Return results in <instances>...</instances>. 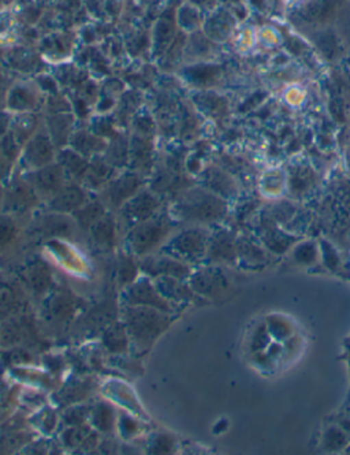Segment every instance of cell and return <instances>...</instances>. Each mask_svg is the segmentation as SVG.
<instances>
[{"label": "cell", "mask_w": 350, "mask_h": 455, "mask_svg": "<svg viewBox=\"0 0 350 455\" xmlns=\"http://www.w3.org/2000/svg\"><path fill=\"white\" fill-rule=\"evenodd\" d=\"M122 316L130 342L141 354L151 350L155 341L171 326L174 320L170 313L149 307L126 305L122 311Z\"/></svg>", "instance_id": "obj_1"}, {"label": "cell", "mask_w": 350, "mask_h": 455, "mask_svg": "<svg viewBox=\"0 0 350 455\" xmlns=\"http://www.w3.org/2000/svg\"><path fill=\"white\" fill-rule=\"evenodd\" d=\"M171 230L173 219L167 213H156L136 224L130 230L126 242L134 255L144 256L158 249L168 238Z\"/></svg>", "instance_id": "obj_2"}, {"label": "cell", "mask_w": 350, "mask_h": 455, "mask_svg": "<svg viewBox=\"0 0 350 455\" xmlns=\"http://www.w3.org/2000/svg\"><path fill=\"white\" fill-rule=\"evenodd\" d=\"M174 212L186 222H212L225 213V204L203 190H190L178 198Z\"/></svg>", "instance_id": "obj_3"}, {"label": "cell", "mask_w": 350, "mask_h": 455, "mask_svg": "<svg viewBox=\"0 0 350 455\" xmlns=\"http://www.w3.org/2000/svg\"><path fill=\"white\" fill-rule=\"evenodd\" d=\"M122 300L130 307H149L166 313L174 312V304L160 296L149 278H141L125 287Z\"/></svg>", "instance_id": "obj_4"}, {"label": "cell", "mask_w": 350, "mask_h": 455, "mask_svg": "<svg viewBox=\"0 0 350 455\" xmlns=\"http://www.w3.org/2000/svg\"><path fill=\"white\" fill-rule=\"evenodd\" d=\"M205 241V234L201 230L190 229L173 237L162 252L181 261H195L204 256Z\"/></svg>", "instance_id": "obj_5"}, {"label": "cell", "mask_w": 350, "mask_h": 455, "mask_svg": "<svg viewBox=\"0 0 350 455\" xmlns=\"http://www.w3.org/2000/svg\"><path fill=\"white\" fill-rule=\"evenodd\" d=\"M26 181L41 198L51 200L66 185V172L60 164H48L29 172Z\"/></svg>", "instance_id": "obj_6"}, {"label": "cell", "mask_w": 350, "mask_h": 455, "mask_svg": "<svg viewBox=\"0 0 350 455\" xmlns=\"http://www.w3.org/2000/svg\"><path fill=\"white\" fill-rule=\"evenodd\" d=\"M138 267L148 278L153 279L159 276H174L184 281L188 276H190L189 265L164 253L159 256H147L141 259Z\"/></svg>", "instance_id": "obj_7"}, {"label": "cell", "mask_w": 350, "mask_h": 455, "mask_svg": "<svg viewBox=\"0 0 350 455\" xmlns=\"http://www.w3.org/2000/svg\"><path fill=\"white\" fill-rule=\"evenodd\" d=\"M159 198L148 190L138 192L122 205V219L126 226H136L158 213Z\"/></svg>", "instance_id": "obj_8"}, {"label": "cell", "mask_w": 350, "mask_h": 455, "mask_svg": "<svg viewBox=\"0 0 350 455\" xmlns=\"http://www.w3.org/2000/svg\"><path fill=\"white\" fill-rule=\"evenodd\" d=\"M82 300L68 293L51 294L44 304V316L55 323H68L82 307Z\"/></svg>", "instance_id": "obj_9"}, {"label": "cell", "mask_w": 350, "mask_h": 455, "mask_svg": "<svg viewBox=\"0 0 350 455\" xmlns=\"http://www.w3.org/2000/svg\"><path fill=\"white\" fill-rule=\"evenodd\" d=\"M53 159V146L52 141L45 134L34 135L26 145L22 163L27 170H38L51 164Z\"/></svg>", "instance_id": "obj_10"}, {"label": "cell", "mask_w": 350, "mask_h": 455, "mask_svg": "<svg viewBox=\"0 0 350 455\" xmlns=\"http://www.w3.org/2000/svg\"><path fill=\"white\" fill-rule=\"evenodd\" d=\"M141 185V175L134 172L123 174L107 185L105 197L112 207H122L127 200L138 193Z\"/></svg>", "instance_id": "obj_11"}, {"label": "cell", "mask_w": 350, "mask_h": 455, "mask_svg": "<svg viewBox=\"0 0 350 455\" xmlns=\"http://www.w3.org/2000/svg\"><path fill=\"white\" fill-rule=\"evenodd\" d=\"M21 278L27 289L36 296H45L53 286L51 268L40 259L29 263L22 271Z\"/></svg>", "instance_id": "obj_12"}, {"label": "cell", "mask_w": 350, "mask_h": 455, "mask_svg": "<svg viewBox=\"0 0 350 455\" xmlns=\"http://www.w3.org/2000/svg\"><path fill=\"white\" fill-rule=\"evenodd\" d=\"M38 201V196L30 183L25 181H18L8 190L4 192V208L11 212H25L36 205Z\"/></svg>", "instance_id": "obj_13"}, {"label": "cell", "mask_w": 350, "mask_h": 455, "mask_svg": "<svg viewBox=\"0 0 350 455\" xmlns=\"http://www.w3.org/2000/svg\"><path fill=\"white\" fill-rule=\"evenodd\" d=\"M189 286L196 294L214 297L226 287V279L221 271L215 268H205L190 275Z\"/></svg>", "instance_id": "obj_14"}, {"label": "cell", "mask_w": 350, "mask_h": 455, "mask_svg": "<svg viewBox=\"0 0 350 455\" xmlns=\"http://www.w3.org/2000/svg\"><path fill=\"white\" fill-rule=\"evenodd\" d=\"M155 287L162 297L170 302H195L197 301L196 293L190 286L185 285L182 279L174 276H159L155 279Z\"/></svg>", "instance_id": "obj_15"}, {"label": "cell", "mask_w": 350, "mask_h": 455, "mask_svg": "<svg viewBox=\"0 0 350 455\" xmlns=\"http://www.w3.org/2000/svg\"><path fill=\"white\" fill-rule=\"evenodd\" d=\"M74 222L58 212L38 218L34 226V230L49 238H70L74 234Z\"/></svg>", "instance_id": "obj_16"}, {"label": "cell", "mask_w": 350, "mask_h": 455, "mask_svg": "<svg viewBox=\"0 0 350 455\" xmlns=\"http://www.w3.org/2000/svg\"><path fill=\"white\" fill-rule=\"evenodd\" d=\"M86 196L81 187L74 183L64 185L62 190L49 200L48 207L51 211L58 213L75 212L81 207L85 205Z\"/></svg>", "instance_id": "obj_17"}, {"label": "cell", "mask_w": 350, "mask_h": 455, "mask_svg": "<svg viewBox=\"0 0 350 455\" xmlns=\"http://www.w3.org/2000/svg\"><path fill=\"white\" fill-rule=\"evenodd\" d=\"M32 331L27 320L16 316H8L0 323V348L10 349L26 341Z\"/></svg>", "instance_id": "obj_18"}, {"label": "cell", "mask_w": 350, "mask_h": 455, "mask_svg": "<svg viewBox=\"0 0 350 455\" xmlns=\"http://www.w3.org/2000/svg\"><path fill=\"white\" fill-rule=\"evenodd\" d=\"M101 341L104 348L114 354H122L126 353L129 349V343H130V338L126 330V326L119 322L111 323L108 327H105V330L103 331L101 335Z\"/></svg>", "instance_id": "obj_19"}, {"label": "cell", "mask_w": 350, "mask_h": 455, "mask_svg": "<svg viewBox=\"0 0 350 455\" xmlns=\"http://www.w3.org/2000/svg\"><path fill=\"white\" fill-rule=\"evenodd\" d=\"M90 235L93 242L103 248V249H112L115 246V235H116V229H115V222L111 215H103L99 220H96L90 229Z\"/></svg>", "instance_id": "obj_20"}, {"label": "cell", "mask_w": 350, "mask_h": 455, "mask_svg": "<svg viewBox=\"0 0 350 455\" xmlns=\"http://www.w3.org/2000/svg\"><path fill=\"white\" fill-rule=\"evenodd\" d=\"M114 172H115V167L112 164H110L104 159L97 157L93 160L92 164H89L88 171L82 181L89 187H100V186H104L108 183V181L112 178Z\"/></svg>", "instance_id": "obj_21"}, {"label": "cell", "mask_w": 350, "mask_h": 455, "mask_svg": "<svg viewBox=\"0 0 350 455\" xmlns=\"http://www.w3.org/2000/svg\"><path fill=\"white\" fill-rule=\"evenodd\" d=\"M58 160L66 175H70L75 179H84L89 164L81 153L77 151H63L60 152Z\"/></svg>", "instance_id": "obj_22"}, {"label": "cell", "mask_w": 350, "mask_h": 455, "mask_svg": "<svg viewBox=\"0 0 350 455\" xmlns=\"http://www.w3.org/2000/svg\"><path fill=\"white\" fill-rule=\"evenodd\" d=\"M92 426L100 432H111L115 426V412L108 404H96L90 409L89 415Z\"/></svg>", "instance_id": "obj_23"}, {"label": "cell", "mask_w": 350, "mask_h": 455, "mask_svg": "<svg viewBox=\"0 0 350 455\" xmlns=\"http://www.w3.org/2000/svg\"><path fill=\"white\" fill-rule=\"evenodd\" d=\"M90 390H92L90 380H71L59 393V401L66 405L77 404L84 398H86Z\"/></svg>", "instance_id": "obj_24"}, {"label": "cell", "mask_w": 350, "mask_h": 455, "mask_svg": "<svg viewBox=\"0 0 350 455\" xmlns=\"http://www.w3.org/2000/svg\"><path fill=\"white\" fill-rule=\"evenodd\" d=\"M138 270H140L138 263H136L132 256L119 255L118 264H116V279H118L119 286L127 287L129 285L136 282Z\"/></svg>", "instance_id": "obj_25"}, {"label": "cell", "mask_w": 350, "mask_h": 455, "mask_svg": "<svg viewBox=\"0 0 350 455\" xmlns=\"http://www.w3.org/2000/svg\"><path fill=\"white\" fill-rule=\"evenodd\" d=\"M132 164L136 170H148L151 163V145L147 140L134 138L130 149Z\"/></svg>", "instance_id": "obj_26"}, {"label": "cell", "mask_w": 350, "mask_h": 455, "mask_svg": "<svg viewBox=\"0 0 350 455\" xmlns=\"http://www.w3.org/2000/svg\"><path fill=\"white\" fill-rule=\"evenodd\" d=\"M103 215H105V209L101 204L99 203H93V204H89V205H84L81 207L79 209H77L74 212V218H75V222L79 224L81 229H85V230H89L90 226L99 220Z\"/></svg>", "instance_id": "obj_27"}, {"label": "cell", "mask_w": 350, "mask_h": 455, "mask_svg": "<svg viewBox=\"0 0 350 455\" xmlns=\"http://www.w3.org/2000/svg\"><path fill=\"white\" fill-rule=\"evenodd\" d=\"M71 144L74 146V151H77L82 156L99 153V152L104 151V148H105V144L101 140H99L93 135H88V134L74 135L71 140Z\"/></svg>", "instance_id": "obj_28"}, {"label": "cell", "mask_w": 350, "mask_h": 455, "mask_svg": "<svg viewBox=\"0 0 350 455\" xmlns=\"http://www.w3.org/2000/svg\"><path fill=\"white\" fill-rule=\"evenodd\" d=\"M333 8V0H312L304 8V16L311 22H322L330 15Z\"/></svg>", "instance_id": "obj_29"}, {"label": "cell", "mask_w": 350, "mask_h": 455, "mask_svg": "<svg viewBox=\"0 0 350 455\" xmlns=\"http://www.w3.org/2000/svg\"><path fill=\"white\" fill-rule=\"evenodd\" d=\"M90 428L86 426H74V427H68L63 435H62V441L64 443L66 447L68 449H81L85 443V441L88 439V437L90 435Z\"/></svg>", "instance_id": "obj_30"}, {"label": "cell", "mask_w": 350, "mask_h": 455, "mask_svg": "<svg viewBox=\"0 0 350 455\" xmlns=\"http://www.w3.org/2000/svg\"><path fill=\"white\" fill-rule=\"evenodd\" d=\"M19 307V300L15 290L7 285L0 282V316L8 317L11 313L16 312Z\"/></svg>", "instance_id": "obj_31"}, {"label": "cell", "mask_w": 350, "mask_h": 455, "mask_svg": "<svg viewBox=\"0 0 350 455\" xmlns=\"http://www.w3.org/2000/svg\"><path fill=\"white\" fill-rule=\"evenodd\" d=\"M90 409L92 408H88V406H71L68 408L62 419H63V423L68 427H74V426H84L86 419H89V415H90Z\"/></svg>", "instance_id": "obj_32"}, {"label": "cell", "mask_w": 350, "mask_h": 455, "mask_svg": "<svg viewBox=\"0 0 350 455\" xmlns=\"http://www.w3.org/2000/svg\"><path fill=\"white\" fill-rule=\"evenodd\" d=\"M107 161L114 167L125 166L127 161V145L123 140H116L107 153Z\"/></svg>", "instance_id": "obj_33"}, {"label": "cell", "mask_w": 350, "mask_h": 455, "mask_svg": "<svg viewBox=\"0 0 350 455\" xmlns=\"http://www.w3.org/2000/svg\"><path fill=\"white\" fill-rule=\"evenodd\" d=\"M233 255L232 245L227 238L225 237H218L212 241L211 248H210V256L215 260H227Z\"/></svg>", "instance_id": "obj_34"}, {"label": "cell", "mask_w": 350, "mask_h": 455, "mask_svg": "<svg viewBox=\"0 0 350 455\" xmlns=\"http://www.w3.org/2000/svg\"><path fill=\"white\" fill-rule=\"evenodd\" d=\"M16 235V226L10 216H0V248L10 245Z\"/></svg>", "instance_id": "obj_35"}, {"label": "cell", "mask_w": 350, "mask_h": 455, "mask_svg": "<svg viewBox=\"0 0 350 455\" xmlns=\"http://www.w3.org/2000/svg\"><path fill=\"white\" fill-rule=\"evenodd\" d=\"M148 449V452L152 454H168L174 449V441L171 439V437L160 434L151 441Z\"/></svg>", "instance_id": "obj_36"}, {"label": "cell", "mask_w": 350, "mask_h": 455, "mask_svg": "<svg viewBox=\"0 0 350 455\" xmlns=\"http://www.w3.org/2000/svg\"><path fill=\"white\" fill-rule=\"evenodd\" d=\"M33 104V99L29 94V92L23 90V89H15L11 96H10V105L12 108H16L18 111H23L30 108V105Z\"/></svg>", "instance_id": "obj_37"}, {"label": "cell", "mask_w": 350, "mask_h": 455, "mask_svg": "<svg viewBox=\"0 0 350 455\" xmlns=\"http://www.w3.org/2000/svg\"><path fill=\"white\" fill-rule=\"evenodd\" d=\"M51 134H52V138L56 144H60L66 141L67 135H68V123L67 120H62L60 116L56 118V120L52 122L51 125Z\"/></svg>", "instance_id": "obj_38"}, {"label": "cell", "mask_w": 350, "mask_h": 455, "mask_svg": "<svg viewBox=\"0 0 350 455\" xmlns=\"http://www.w3.org/2000/svg\"><path fill=\"white\" fill-rule=\"evenodd\" d=\"M207 185H208V187H211L212 190H216L219 193H225L229 189L225 175L218 171H214V170L207 172Z\"/></svg>", "instance_id": "obj_39"}, {"label": "cell", "mask_w": 350, "mask_h": 455, "mask_svg": "<svg viewBox=\"0 0 350 455\" xmlns=\"http://www.w3.org/2000/svg\"><path fill=\"white\" fill-rule=\"evenodd\" d=\"M211 22L212 23H211L210 34H212L215 37H226L227 36V31L230 29L229 21L223 19V16H218V18H214Z\"/></svg>", "instance_id": "obj_40"}, {"label": "cell", "mask_w": 350, "mask_h": 455, "mask_svg": "<svg viewBox=\"0 0 350 455\" xmlns=\"http://www.w3.org/2000/svg\"><path fill=\"white\" fill-rule=\"evenodd\" d=\"M32 361V354L25 350V349H12L8 353V363L14 364V365H19V364H29Z\"/></svg>", "instance_id": "obj_41"}, {"label": "cell", "mask_w": 350, "mask_h": 455, "mask_svg": "<svg viewBox=\"0 0 350 455\" xmlns=\"http://www.w3.org/2000/svg\"><path fill=\"white\" fill-rule=\"evenodd\" d=\"M119 428H121V432H122V435L126 438V439H129L132 435H134L136 432H137V424L130 419V417H126V416H123L122 419H121V424H119Z\"/></svg>", "instance_id": "obj_42"}, {"label": "cell", "mask_w": 350, "mask_h": 455, "mask_svg": "<svg viewBox=\"0 0 350 455\" xmlns=\"http://www.w3.org/2000/svg\"><path fill=\"white\" fill-rule=\"evenodd\" d=\"M216 68L214 67H204L195 70V74L192 75L193 79H197L199 82H208L210 79H214L216 75Z\"/></svg>", "instance_id": "obj_43"}, {"label": "cell", "mask_w": 350, "mask_h": 455, "mask_svg": "<svg viewBox=\"0 0 350 455\" xmlns=\"http://www.w3.org/2000/svg\"><path fill=\"white\" fill-rule=\"evenodd\" d=\"M44 421L41 423V427L45 430V432H51L56 424V416L52 411H47L42 413Z\"/></svg>", "instance_id": "obj_44"}, {"label": "cell", "mask_w": 350, "mask_h": 455, "mask_svg": "<svg viewBox=\"0 0 350 455\" xmlns=\"http://www.w3.org/2000/svg\"><path fill=\"white\" fill-rule=\"evenodd\" d=\"M11 161H12V159H10L0 146V178L7 177L10 167H11Z\"/></svg>", "instance_id": "obj_45"}, {"label": "cell", "mask_w": 350, "mask_h": 455, "mask_svg": "<svg viewBox=\"0 0 350 455\" xmlns=\"http://www.w3.org/2000/svg\"><path fill=\"white\" fill-rule=\"evenodd\" d=\"M3 203H4V190H3V187H1V185H0V208H1Z\"/></svg>", "instance_id": "obj_46"}, {"label": "cell", "mask_w": 350, "mask_h": 455, "mask_svg": "<svg viewBox=\"0 0 350 455\" xmlns=\"http://www.w3.org/2000/svg\"><path fill=\"white\" fill-rule=\"evenodd\" d=\"M251 1H253L258 7H262L263 5V3H264V0H251Z\"/></svg>", "instance_id": "obj_47"}]
</instances>
